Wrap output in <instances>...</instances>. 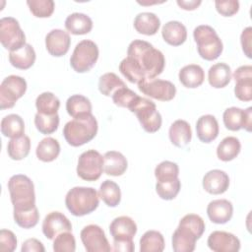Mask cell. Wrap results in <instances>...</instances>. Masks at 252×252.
<instances>
[{
    "label": "cell",
    "instance_id": "6da1fadb",
    "mask_svg": "<svg viewBox=\"0 0 252 252\" xmlns=\"http://www.w3.org/2000/svg\"><path fill=\"white\" fill-rule=\"evenodd\" d=\"M128 73L137 81L153 79L160 75L165 66L162 52L148 41L134 39L127 49V57L123 59Z\"/></svg>",
    "mask_w": 252,
    "mask_h": 252
},
{
    "label": "cell",
    "instance_id": "7a4b0ae2",
    "mask_svg": "<svg viewBox=\"0 0 252 252\" xmlns=\"http://www.w3.org/2000/svg\"><path fill=\"white\" fill-rule=\"evenodd\" d=\"M95 117L90 113L68 121L63 128V136L72 147L83 146L92 141L97 133Z\"/></svg>",
    "mask_w": 252,
    "mask_h": 252
},
{
    "label": "cell",
    "instance_id": "3957f363",
    "mask_svg": "<svg viewBox=\"0 0 252 252\" xmlns=\"http://www.w3.org/2000/svg\"><path fill=\"white\" fill-rule=\"evenodd\" d=\"M65 205L75 217L89 215L95 211L99 205L98 192L93 187H73L66 194Z\"/></svg>",
    "mask_w": 252,
    "mask_h": 252
},
{
    "label": "cell",
    "instance_id": "277c9868",
    "mask_svg": "<svg viewBox=\"0 0 252 252\" xmlns=\"http://www.w3.org/2000/svg\"><path fill=\"white\" fill-rule=\"evenodd\" d=\"M8 190L14 208L13 211H27L36 207L34 185L27 175L16 174L11 176L8 181Z\"/></svg>",
    "mask_w": 252,
    "mask_h": 252
},
{
    "label": "cell",
    "instance_id": "5b68a950",
    "mask_svg": "<svg viewBox=\"0 0 252 252\" xmlns=\"http://www.w3.org/2000/svg\"><path fill=\"white\" fill-rule=\"evenodd\" d=\"M193 37L197 44L199 55L207 60L213 61L221 54L223 45L215 29L208 25H200L194 29Z\"/></svg>",
    "mask_w": 252,
    "mask_h": 252
},
{
    "label": "cell",
    "instance_id": "8992f818",
    "mask_svg": "<svg viewBox=\"0 0 252 252\" xmlns=\"http://www.w3.org/2000/svg\"><path fill=\"white\" fill-rule=\"evenodd\" d=\"M129 110L135 113L142 128L146 132L156 133L160 129L162 123L161 115L157 110V106L153 100L139 96Z\"/></svg>",
    "mask_w": 252,
    "mask_h": 252
},
{
    "label": "cell",
    "instance_id": "52a82bcc",
    "mask_svg": "<svg viewBox=\"0 0 252 252\" xmlns=\"http://www.w3.org/2000/svg\"><path fill=\"white\" fill-rule=\"evenodd\" d=\"M98 55L96 43L90 39H83L75 46L70 58V65L77 73L88 72L95 65Z\"/></svg>",
    "mask_w": 252,
    "mask_h": 252
},
{
    "label": "cell",
    "instance_id": "ba28073f",
    "mask_svg": "<svg viewBox=\"0 0 252 252\" xmlns=\"http://www.w3.org/2000/svg\"><path fill=\"white\" fill-rule=\"evenodd\" d=\"M0 42L5 49L15 51L26 44V35L19 22L13 17L0 20Z\"/></svg>",
    "mask_w": 252,
    "mask_h": 252
},
{
    "label": "cell",
    "instance_id": "9c48e42d",
    "mask_svg": "<svg viewBox=\"0 0 252 252\" xmlns=\"http://www.w3.org/2000/svg\"><path fill=\"white\" fill-rule=\"evenodd\" d=\"M76 170L83 180L95 181L103 171V157L95 150H88L80 155Z\"/></svg>",
    "mask_w": 252,
    "mask_h": 252
},
{
    "label": "cell",
    "instance_id": "30bf717a",
    "mask_svg": "<svg viewBox=\"0 0 252 252\" xmlns=\"http://www.w3.org/2000/svg\"><path fill=\"white\" fill-rule=\"evenodd\" d=\"M27 91V82L17 75L6 77L0 86V107L2 110L12 108L16 101L21 98Z\"/></svg>",
    "mask_w": 252,
    "mask_h": 252
},
{
    "label": "cell",
    "instance_id": "8fae6325",
    "mask_svg": "<svg viewBox=\"0 0 252 252\" xmlns=\"http://www.w3.org/2000/svg\"><path fill=\"white\" fill-rule=\"evenodd\" d=\"M138 89L144 94L160 101H169L176 94V88L170 81L157 78L140 81Z\"/></svg>",
    "mask_w": 252,
    "mask_h": 252
},
{
    "label": "cell",
    "instance_id": "7c38bea8",
    "mask_svg": "<svg viewBox=\"0 0 252 252\" xmlns=\"http://www.w3.org/2000/svg\"><path fill=\"white\" fill-rule=\"evenodd\" d=\"M80 236L88 252H109L112 250L103 229L97 224L85 226L81 230Z\"/></svg>",
    "mask_w": 252,
    "mask_h": 252
},
{
    "label": "cell",
    "instance_id": "4fadbf2b",
    "mask_svg": "<svg viewBox=\"0 0 252 252\" xmlns=\"http://www.w3.org/2000/svg\"><path fill=\"white\" fill-rule=\"evenodd\" d=\"M222 120L225 128L230 131L245 129L247 132H251L252 107L249 106L244 110L235 106L228 107L222 114Z\"/></svg>",
    "mask_w": 252,
    "mask_h": 252
},
{
    "label": "cell",
    "instance_id": "5bb4252c",
    "mask_svg": "<svg viewBox=\"0 0 252 252\" xmlns=\"http://www.w3.org/2000/svg\"><path fill=\"white\" fill-rule=\"evenodd\" d=\"M42 232L50 240L64 231H72V223L62 213L54 211L45 216L42 221Z\"/></svg>",
    "mask_w": 252,
    "mask_h": 252
},
{
    "label": "cell",
    "instance_id": "9a60e30c",
    "mask_svg": "<svg viewBox=\"0 0 252 252\" xmlns=\"http://www.w3.org/2000/svg\"><path fill=\"white\" fill-rule=\"evenodd\" d=\"M233 79L235 96L241 101H250L252 99V66L238 67L233 73Z\"/></svg>",
    "mask_w": 252,
    "mask_h": 252
},
{
    "label": "cell",
    "instance_id": "2e32d148",
    "mask_svg": "<svg viewBox=\"0 0 252 252\" xmlns=\"http://www.w3.org/2000/svg\"><path fill=\"white\" fill-rule=\"evenodd\" d=\"M207 244L215 252H237L240 249V240L234 234L222 230L213 231Z\"/></svg>",
    "mask_w": 252,
    "mask_h": 252
},
{
    "label": "cell",
    "instance_id": "e0dca14e",
    "mask_svg": "<svg viewBox=\"0 0 252 252\" xmlns=\"http://www.w3.org/2000/svg\"><path fill=\"white\" fill-rule=\"evenodd\" d=\"M200 236L189 226L179 222L172 234V249L175 252H192Z\"/></svg>",
    "mask_w": 252,
    "mask_h": 252
},
{
    "label": "cell",
    "instance_id": "ac0fdd59",
    "mask_svg": "<svg viewBox=\"0 0 252 252\" xmlns=\"http://www.w3.org/2000/svg\"><path fill=\"white\" fill-rule=\"evenodd\" d=\"M71 44V38L67 32L54 29L50 31L45 36V47L48 53L55 57L65 55Z\"/></svg>",
    "mask_w": 252,
    "mask_h": 252
},
{
    "label": "cell",
    "instance_id": "d6986e66",
    "mask_svg": "<svg viewBox=\"0 0 252 252\" xmlns=\"http://www.w3.org/2000/svg\"><path fill=\"white\" fill-rule=\"evenodd\" d=\"M202 185L205 191L208 193L213 195H220L228 189L229 177L223 170L213 169L204 175Z\"/></svg>",
    "mask_w": 252,
    "mask_h": 252
},
{
    "label": "cell",
    "instance_id": "ffe728a7",
    "mask_svg": "<svg viewBox=\"0 0 252 252\" xmlns=\"http://www.w3.org/2000/svg\"><path fill=\"white\" fill-rule=\"evenodd\" d=\"M207 215L214 223H226L231 220L233 215L232 203L226 199L213 200L207 207Z\"/></svg>",
    "mask_w": 252,
    "mask_h": 252
},
{
    "label": "cell",
    "instance_id": "44dd1931",
    "mask_svg": "<svg viewBox=\"0 0 252 252\" xmlns=\"http://www.w3.org/2000/svg\"><path fill=\"white\" fill-rule=\"evenodd\" d=\"M109 232L113 240L133 239L137 233V224L132 218L128 216H120L111 221Z\"/></svg>",
    "mask_w": 252,
    "mask_h": 252
},
{
    "label": "cell",
    "instance_id": "7402d4cb",
    "mask_svg": "<svg viewBox=\"0 0 252 252\" xmlns=\"http://www.w3.org/2000/svg\"><path fill=\"white\" fill-rule=\"evenodd\" d=\"M196 132L197 137L201 142H213L215 139H217L220 132L217 118L211 114L202 115L196 122Z\"/></svg>",
    "mask_w": 252,
    "mask_h": 252
},
{
    "label": "cell",
    "instance_id": "603a6c76",
    "mask_svg": "<svg viewBox=\"0 0 252 252\" xmlns=\"http://www.w3.org/2000/svg\"><path fill=\"white\" fill-rule=\"evenodd\" d=\"M161 35L166 43L172 46H179L183 44L187 38V30L182 23L169 21L163 25Z\"/></svg>",
    "mask_w": 252,
    "mask_h": 252
},
{
    "label": "cell",
    "instance_id": "cb8c5ba5",
    "mask_svg": "<svg viewBox=\"0 0 252 252\" xmlns=\"http://www.w3.org/2000/svg\"><path fill=\"white\" fill-rule=\"evenodd\" d=\"M169 140L175 147L182 148L187 146L192 139V130L190 124L182 119L175 120L169 127Z\"/></svg>",
    "mask_w": 252,
    "mask_h": 252
},
{
    "label": "cell",
    "instance_id": "d4e9b609",
    "mask_svg": "<svg viewBox=\"0 0 252 252\" xmlns=\"http://www.w3.org/2000/svg\"><path fill=\"white\" fill-rule=\"evenodd\" d=\"M128 167V161L123 154L117 151H108L103 156V171L107 175L120 176Z\"/></svg>",
    "mask_w": 252,
    "mask_h": 252
},
{
    "label": "cell",
    "instance_id": "484cf974",
    "mask_svg": "<svg viewBox=\"0 0 252 252\" xmlns=\"http://www.w3.org/2000/svg\"><path fill=\"white\" fill-rule=\"evenodd\" d=\"M35 58V51L29 43H26L18 50L9 52V62L13 67L21 70L31 68L34 64Z\"/></svg>",
    "mask_w": 252,
    "mask_h": 252
},
{
    "label": "cell",
    "instance_id": "4316f807",
    "mask_svg": "<svg viewBox=\"0 0 252 252\" xmlns=\"http://www.w3.org/2000/svg\"><path fill=\"white\" fill-rule=\"evenodd\" d=\"M134 29L139 33L145 35H154L160 27V20L152 12L139 13L134 19Z\"/></svg>",
    "mask_w": 252,
    "mask_h": 252
},
{
    "label": "cell",
    "instance_id": "83f0119b",
    "mask_svg": "<svg viewBox=\"0 0 252 252\" xmlns=\"http://www.w3.org/2000/svg\"><path fill=\"white\" fill-rule=\"evenodd\" d=\"M180 83L189 89L200 87L205 79L203 68L197 64H189L180 69L178 73Z\"/></svg>",
    "mask_w": 252,
    "mask_h": 252
},
{
    "label": "cell",
    "instance_id": "f1b7e54d",
    "mask_svg": "<svg viewBox=\"0 0 252 252\" xmlns=\"http://www.w3.org/2000/svg\"><path fill=\"white\" fill-rule=\"evenodd\" d=\"M65 28L72 34L82 35L89 33L93 29L92 19L84 13H72L65 20Z\"/></svg>",
    "mask_w": 252,
    "mask_h": 252
},
{
    "label": "cell",
    "instance_id": "f546056e",
    "mask_svg": "<svg viewBox=\"0 0 252 252\" xmlns=\"http://www.w3.org/2000/svg\"><path fill=\"white\" fill-rule=\"evenodd\" d=\"M231 80L230 67L225 63H216L208 71L209 84L216 89L224 88Z\"/></svg>",
    "mask_w": 252,
    "mask_h": 252
},
{
    "label": "cell",
    "instance_id": "4dcf8cb0",
    "mask_svg": "<svg viewBox=\"0 0 252 252\" xmlns=\"http://www.w3.org/2000/svg\"><path fill=\"white\" fill-rule=\"evenodd\" d=\"M1 133L11 139L25 135V122L23 118L15 113L6 115L1 120Z\"/></svg>",
    "mask_w": 252,
    "mask_h": 252
},
{
    "label": "cell",
    "instance_id": "1f68e13d",
    "mask_svg": "<svg viewBox=\"0 0 252 252\" xmlns=\"http://www.w3.org/2000/svg\"><path fill=\"white\" fill-rule=\"evenodd\" d=\"M35 154L37 158L43 162L53 161L60 154L59 142L52 137H46L38 143Z\"/></svg>",
    "mask_w": 252,
    "mask_h": 252
},
{
    "label": "cell",
    "instance_id": "d6a6232c",
    "mask_svg": "<svg viewBox=\"0 0 252 252\" xmlns=\"http://www.w3.org/2000/svg\"><path fill=\"white\" fill-rule=\"evenodd\" d=\"M240 141L233 136L225 137L221 140L217 148V156L222 161H230L234 159L240 153Z\"/></svg>",
    "mask_w": 252,
    "mask_h": 252
},
{
    "label": "cell",
    "instance_id": "836d02e7",
    "mask_svg": "<svg viewBox=\"0 0 252 252\" xmlns=\"http://www.w3.org/2000/svg\"><path fill=\"white\" fill-rule=\"evenodd\" d=\"M92 108L90 99L82 94H73L66 101V110L73 118L92 113Z\"/></svg>",
    "mask_w": 252,
    "mask_h": 252
},
{
    "label": "cell",
    "instance_id": "e575fe53",
    "mask_svg": "<svg viewBox=\"0 0 252 252\" xmlns=\"http://www.w3.org/2000/svg\"><path fill=\"white\" fill-rule=\"evenodd\" d=\"M30 150L31 140L26 135L11 139L7 145L8 156L14 160H22L27 158L30 154Z\"/></svg>",
    "mask_w": 252,
    "mask_h": 252
},
{
    "label": "cell",
    "instance_id": "d590c367",
    "mask_svg": "<svg viewBox=\"0 0 252 252\" xmlns=\"http://www.w3.org/2000/svg\"><path fill=\"white\" fill-rule=\"evenodd\" d=\"M98 196L108 207L114 208L121 201L120 187L112 180H104L99 186Z\"/></svg>",
    "mask_w": 252,
    "mask_h": 252
},
{
    "label": "cell",
    "instance_id": "8d00e7d4",
    "mask_svg": "<svg viewBox=\"0 0 252 252\" xmlns=\"http://www.w3.org/2000/svg\"><path fill=\"white\" fill-rule=\"evenodd\" d=\"M164 245V238L158 230H148L140 239L141 252H161Z\"/></svg>",
    "mask_w": 252,
    "mask_h": 252
},
{
    "label": "cell",
    "instance_id": "74e56055",
    "mask_svg": "<svg viewBox=\"0 0 252 252\" xmlns=\"http://www.w3.org/2000/svg\"><path fill=\"white\" fill-rule=\"evenodd\" d=\"M35 107L39 113L48 115L55 114L60 107V100L53 93L44 92L36 97Z\"/></svg>",
    "mask_w": 252,
    "mask_h": 252
},
{
    "label": "cell",
    "instance_id": "f35d334b",
    "mask_svg": "<svg viewBox=\"0 0 252 252\" xmlns=\"http://www.w3.org/2000/svg\"><path fill=\"white\" fill-rule=\"evenodd\" d=\"M125 86V83L112 72L103 74L98 80V91L105 96H111L115 91Z\"/></svg>",
    "mask_w": 252,
    "mask_h": 252
},
{
    "label": "cell",
    "instance_id": "ab89813d",
    "mask_svg": "<svg viewBox=\"0 0 252 252\" xmlns=\"http://www.w3.org/2000/svg\"><path fill=\"white\" fill-rule=\"evenodd\" d=\"M34 125L39 133L43 135H49L54 133L59 126V115L55 114H42L37 112L34 115Z\"/></svg>",
    "mask_w": 252,
    "mask_h": 252
},
{
    "label": "cell",
    "instance_id": "60d3db41",
    "mask_svg": "<svg viewBox=\"0 0 252 252\" xmlns=\"http://www.w3.org/2000/svg\"><path fill=\"white\" fill-rule=\"evenodd\" d=\"M179 167L170 160H163L155 168V176L157 182H169L178 178Z\"/></svg>",
    "mask_w": 252,
    "mask_h": 252
},
{
    "label": "cell",
    "instance_id": "b9f144b4",
    "mask_svg": "<svg viewBox=\"0 0 252 252\" xmlns=\"http://www.w3.org/2000/svg\"><path fill=\"white\" fill-rule=\"evenodd\" d=\"M15 222L23 228H32L35 226L39 220V213L36 207L27 211H13Z\"/></svg>",
    "mask_w": 252,
    "mask_h": 252
},
{
    "label": "cell",
    "instance_id": "7bdbcfd3",
    "mask_svg": "<svg viewBox=\"0 0 252 252\" xmlns=\"http://www.w3.org/2000/svg\"><path fill=\"white\" fill-rule=\"evenodd\" d=\"M27 4L31 13L36 18L50 17L55 8V4L52 0H28Z\"/></svg>",
    "mask_w": 252,
    "mask_h": 252
},
{
    "label": "cell",
    "instance_id": "ee69618b",
    "mask_svg": "<svg viewBox=\"0 0 252 252\" xmlns=\"http://www.w3.org/2000/svg\"><path fill=\"white\" fill-rule=\"evenodd\" d=\"M112 100L114 104L120 107H126L130 109V107L135 103V101L138 99L139 95L127 86L122 87L114 92V94L111 95Z\"/></svg>",
    "mask_w": 252,
    "mask_h": 252
},
{
    "label": "cell",
    "instance_id": "f6af8a7d",
    "mask_svg": "<svg viewBox=\"0 0 252 252\" xmlns=\"http://www.w3.org/2000/svg\"><path fill=\"white\" fill-rule=\"evenodd\" d=\"M181 188V182L179 178L169 182H157L156 191L159 198L162 200H173L179 193Z\"/></svg>",
    "mask_w": 252,
    "mask_h": 252
},
{
    "label": "cell",
    "instance_id": "bcb514c9",
    "mask_svg": "<svg viewBox=\"0 0 252 252\" xmlns=\"http://www.w3.org/2000/svg\"><path fill=\"white\" fill-rule=\"evenodd\" d=\"M53 250L55 252H74L76 240L71 231H64L53 239Z\"/></svg>",
    "mask_w": 252,
    "mask_h": 252
},
{
    "label": "cell",
    "instance_id": "7dc6e473",
    "mask_svg": "<svg viewBox=\"0 0 252 252\" xmlns=\"http://www.w3.org/2000/svg\"><path fill=\"white\" fill-rule=\"evenodd\" d=\"M217 11L223 17H231L239 10V2L237 0H217L215 1Z\"/></svg>",
    "mask_w": 252,
    "mask_h": 252
},
{
    "label": "cell",
    "instance_id": "c3c4849f",
    "mask_svg": "<svg viewBox=\"0 0 252 252\" xmlns=\"http://www.w3.org/2000/svg\"><path fill=\"white\" fill-rule=\"evenodd\" d=\"M17 248V237L9 229L0 230V250L13 252Z\"/></svg>",
    "mask_w": 252,
    "mask_h": 252
},
{
    "label": "cell",
    "instance_id": "681fc988",
    "mask_svg": "<svg viewBox=\"0 0 252 252\" xmlns=\"http://www.w3.org/2000/svg\"><path fill=\"white\" fill-rule=\"evenodd\" d=\"M251 38H252V28L247 27L241 32L240 42H241L242 50L248 58H252V55H251Z\"/></svg>",
    "mask_w": 252,
    "mask_h": 252
},
{
    "label": "cell",
    "instance_id": "f907efd6",
    "mask_svg": "<svg viewBox=\"0 0 252 252\" xmlns=\"http://www.w3.org/2000/svg\"><path fill=\"white\" fill-rule=\"evenodd\" d=\"M21 250L22 252H44L45 248L43 244L36 238H29L26 241H24Z\"/></svg>",
    "mask_w": 252,
    "mask_h": 252
},
{
    "label": "cell",
    "instance_id": "816d5d0a",
    "mask_svg": "<svg viewBox=\"0 0 252 252\" xmlns=\"http://www.w3.org/2000/svg\"><path fill=\"white\" fill-rule=\"evenodd\" d=\"M113 251L121 252H133L135 250L133 239H118L113 240Z\"/></svg>",
    "mask_w": 252,
    "mask_h": 252
},
{
    "label": "cell",
    "instance_id": "f5cc1de1",
    "mask_svg": "<svg viewBox=\"0 0 252 252\" xmlns=\"http://www.w3.org/2000/svg\"><path fill=\"white\" fill-rule=\"evenodd\" d=\"M176 3L181 9H184L187 11H192V10L197 9L201 5L202 1L201 0H189V1L177 0Z\"/></svg>",
    "mask_w": 252,
    "mask_h": 252
}]
</instances>
